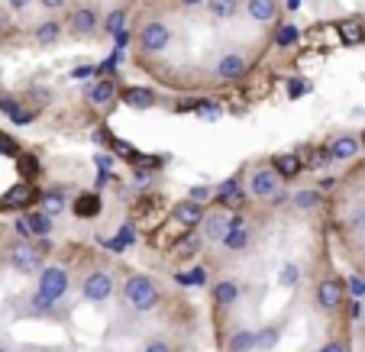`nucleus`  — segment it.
<instances>
[{
    "mask_svg": "<svg viewBox=\"0 0 365 352\" xmlns=\"http://www.w3.org/2000/svg\"><path fill=\"white\" fill-rule=\"evenodd\" d=\"M172 42H175V33H172V26H168L165 16L145 14L143 20H139V26H136V52L143 58L165 56L168 48H172Z\"/></svg>",
    "mask_w": 365,
    "mask_h": 352,
    "instance_id": "f257e3e1",
    "label": "nucleus"
},
{
    "mask_svg": "<svg viewBox=\"0 0 365 352\" xmlns=\"http://www.w3.org/2000/svg\"><path fill=\"white\" fill-rule=\"evenodd\" d=\"M159 297H162V291H159V281L155 278H149V275H126V281H123V304L130 307L133 314H149V311H155L159 307Z\"/></svg>",
    "mask_w": 365,
    "mask_h": 352,
    "instance_id": "f03ea898",
    "label": "nucleus"
},
{
    "mask_svg": "<svg viewBox=\"0 0 365 352\" xmlns=\"http://www.w3.org/2000/svg\"><path fill=\"white\" fill-rule=\"evenodd\" d=\"M7 262L14 271H20V275H39L42 269H46V249L36 246L33 239H16L10 242L7 249Z\"/></svg>",
    "mask_w": 365,
    "mask_h": 352,
    "instance_id": "7ed1b4c3",
    "label": "nucleus"
},
{
    "mask_svg": "<svg viewBox=\"0 0 365 352\" xmlns=\"http://www.w3.org/2000/svg\"><path fill=\"white\" fill-rule=\"evenodd\" d=\"M101 29H103V20L94 4H75V7H68L65 33H68L71 39H94Z\"/></svg>",
    "mask_w": 365,
    "mask_h": 352,
    "instance_id": "20e7f679",
    "label": "nucleus"
},
{
    "mask_svg": "<svg viewBox=\"0 0 365 352\" xmlns=\"http://www.w3.org/2000/svg\"><path fill=\"white\" fill-rule=\"evenodd\" d=\"M249 68H252V62H249V56L242 48H227V52H220L214 62V81L240 84V81H246Z\"/></svg>",
    "mask_w": 365,
    "mask_h": 352,
    "instance_id": "39448f33",
    "label": "nucleus"
},
{
    "mask_svg": "<svg viewBox=\"0 0 365 352\" xmlns=\"http://www.w3.org/2000/svg\"><path fill=\"white\" fill-rule=\"evenodd\" d=\"M246 191H249L252 200L269 204L272 194L282 191V178H278V172L269 165V162H255L252 172H249V178H246Z\"/></svg>",
    "mask_w": 365,
    "mask_h": 352,
    "instance_id": "423d86ee",
    "label": "nucleus"
},
{
    "mask_svg": "<svg viewBox=\"0 0 365 352\" xmlns=\"http://www.w3.org/2000/svg\"><path fill=\"white\" fill-rule=\"evenodd\" d=\"M71 288V275L65 265H46V269L39 271V278H36V291H39L42 297H46L48 304H58L65 294H68Z\"/></svg>",
    "mask_w": 365,
    "mask_h": 352,
    "instance_id": "0eeeda50",
    "label": "nucleus"
},
{
    "mask_svg": "<svg viewBox=\"0 0 365 352\" xmlns=\"http://www.w3.org/2000/svg\"><path fill=\"white\" fill-rule=\"evenodd\" d=\"M117 291V281L107 269H91L81 275V297L88 304H107Z\"/></svg>",
    "mask_w": 365,
    "mask_h": 352,
    "instance_id": "6e6552de",
    "label": "nucleus"
},
{
    "mask_svg": "<svg viewBox=\"0 0 365 352\" xmlns=\"http://www.w3.org/2000/svg\"><path fill=\"white\" fill-rule=\"evenodd\" d=\"M314 301H317V311L320 314H339V311H343L346 288H343V281H339V275L327 271V275L317 281V288H314Z\"/></svg>",
    "mask_w": 365,
    "mask_h": 352,
    "instance_id": "1a4fd4ad",
    "label": "nucleus"
},
{
    "mask_svg": "<svg viewBox=\"0 0 365 352\" xmlns=\"http://www.w3.org/2000/svg\"><path fill=\"white\" fill-rule=\"evenodd\" d=\"M14 229H16V239H46L48 233H52V217L46 214V210H26V214H20L14 220Z\"/></svg>",
    "mask_w": 365,
    "mask_h": 352,
    "instance_id": "9d476101",
    "label": "nucleus"
},
{
    "mask_svg": "<svg viewBox=\"0 0 365 352\" xmlns=\"http://www.w3.org/2000/svg\"><path fill=\"white\" fill-rule=\"evenodd\" d=\"M230 220H233V214H230V210L210 207L204 214V220H200V227H197L200 239H204L207 246H220L223 236H227V229H230Z\"/></svg>",
    "mask_w": 365,
    "mask_h": 352,
    "instance_id": "9b49d317",
    "label": "nucleus"
},
{
    "mask_svg": "<svg viewBox=\"0 0 365 352\" xmlns=\"http://www.w3.org/2000/svg\"><path fill=\"white\" fill-rule=\"evenodd\" d=\"M249 191H246V185H242L240 178H230V181H223L220 187H217V200H214V207H223V210H230V214H242V210L249 207Z\"/></svg>",
    "mask_w": 365,
    "mask_h": 352,
    "instance_id": "f8f14e48",
    "label": "nucleus"
},
{
    "mask_svg": "<svg viewBox=\"0 0 365 352\" xmlns=\"http://www.w3.org/2000/svg\"><path fill=\"white\" fill-rule=\"evenodd\" d=\"M249 242H252V229H249L246 214H233L230 229H227V236H223L220 246L227 249V252H233V256H240V252H246L249 249Z\"/></svg>",
    "mask_w": 365,
    "mask_h": 352,
    "instance_id": "ddd939ff",
    "label": "nucleus"
},
{
    "mask_svg": "<svg viewBox=\"0 0 365 352\" xmlns=\"http://www.w3.org/2000/svg\"><path fill=\"white\" fill-rule=\"evenodd\" d=\"M240 294H242V284L230 275L217 278L214 288H210V301H214L217 311H233V307L240 304Z\"/></svg>",
    "mask_w": 365,
    "mask_h": 352,
    "instance_id": "4468645a",
    "label": "nucleus"
},
{
    "mask_svg": "<svg viewBox=\"0 0 365 352\" xmlns=\"http://www.w3.org/2000/svg\"><path fill=\"white\" fill-rule=\"evenodd\" d=\"M117 97H120V88H117V81H113V78H97V81L84 90V100H88L91 107H97V110L113 107V100H117Z\"/></svg>",
    "mask_w": 365,
    "mask_h": 352,
    "instance_id": "2eb2a0df",
    "label": "nucleus"
},
{
    "mask_svg": "<svg viewBox=\"0 0 365 352\" xmlns=\"http://www.w3.org/2000/svg\"><path fill=\"white\" fill-rule=\"evenodd\" d=\"M204 214H207V207L194 197H185V200H178V204H172V217H175V223H181V229H197Z\"/></svg>",
    "mask_w": 365,
    "mask_h": 352,
    "instance_id": "dca6fc26",
    "label": "nucleus"
},
{
    "mask_svg": "<svg viewBox=\"0 0 365 352\" xmlns=\"http://www.w3.org/2000/svg\"><path fill=\"white\" fill-rule=\"evenodd\" d=\"M242 10L252 23L259 26H272V23L282 16V4L278 0H242Z\"/></svg>",
    "mask_w": 365,
    "mask_h": 352,
    "instance_id": "f3484780",
    "label": "nucleus"
},
{
    "mask_svg": "<svg viewBox=\"0 0 365 352\" xmlns=\"http://www.w3.org/2000/svg\"><path fill=\"white\" fill-rule=\"evenodd\" d=\"M359 152H362V143H359V136H352V133H339V136H333L330 145H327L330 162H352Z\"/></svg>",
    "mask_w": 365,
    "mask_h": 352,
    "instance_id": "a211bd4d",
    "label": "nucleus"
},
{
    "mask_svg": "<svg viewBox=\"0 0 365 352\" xmlns=\"http://www.w3.org/2000/svg\"><path fill=\"white\" fill-rule=\"evenodd\" d=\"M269 165L275 168L278 178H284V181H294L297 175L304 172V162H301V155H297V152H278V155H272Z\"/></svg>",
    "mask_w": 365,
    "mask_h": 352,
    "instance_id": "6ab92c4d",
    "label": "nucleus"
},
{
    "mask_svg": "<svg viewBox=\"0 0 365 352\" xmlns=\"http://www.w3.org/2000/svg\"><path fill=\"white\" fill-rule=\"evenodd\" d=\"M62 36H65V20H56V16H48V20L33 26V39L39 42V46H56Z\"/></svg>",
    "mask_w": 365,
    "mask_h": 352,
    "instance_id": "aec40b11",
    "label": "nucleus"
},
{
    "mask_svg": "<svg viewBox=\"0 0 365 352\" xmlns=\"http://www.w3.org/2000/svg\"><path fill=\"white\" fill-rule=\"evenodd\" d=\"M204 10L214 23H227V20H236V16H240L242 0H207Z\"/></svg>",
    "mask_w": 365,
    "mask_h": 352,
    "instance_id": "412c9836",
    "label": "nucleus"
},
{
    "mask_svg": "<svg viewBox=\"0 0 365 352\" xmlns=\"http://www.w3.org/2000/svg\"><path fill=\"white\" fill-rule=\"evenodd\" d=\"M200 246H204V239H200L197 229H181V239L172 246V256L187 262V259H194L200 252Z\"/></svg>",
    "mask_w": 365,
    "mask_h": 352,
    "instance_id": "4be33fe9",
    "label": "nucleus"
},
{
    "mask_svg": "<svg viewBox=\"0 0 365 352\" xmlns=\"http://www.w3.org/2000/svg\"><path fill=\"white\" fill-rule=\"evenodd\" d=\"M120 100L133 110H145V107H155V94L149 88H123L120 90Z\"/></svg>",
    "mask_w": 365,
    "mask_h": 352,
    "instance_id": "5701e85b",
    "label": "nucleus"
},
{
    "mask_svg": "<svg viewBox=\"0 0 365 352\" xmlns=\"http://www.w3.org/2000/svg\"><path fill=\"white\" fill-rule=\"evenodd\" d=\"M227 352H255V333L246 326H236L227 336Z\"/></svg>",
    "mask_w": 365,
    "mask_h": 352,
    "instance_id": "b1692460",
    "label": "nucleus"
},
{
    "mask_svg": "<svg viewBox=\"0 0 365 352\" xmlns=\"http://www.w3.org/2000/svg\"><path fill=\"white\" fill-rule=\"evenodd\" d=\"M126 16H130V14H126V7H117V10H110V14L103 16V33H107V36H113V39H120V36L126 33V29H123Z\"/></svg>",
    "mask_w": 365,
    "mask_h": 352,
    "instance_id": "393cba45",
    "label": "nucleus"
},
{
    "mask_svg": "<svg viewBox=\"0 0 365 352\" xmlns=\"http://www.w3.org/2000/svg\"><path fill=\"white\" fill-rule=\"evenodd\" d=\"M291 204H294L301 214H310V210H317L320 204H324V194H320V191H310V187H307V191H297L294 197H291Z\"/></svg>",
    "mask_w": 365,
    "mask_h": 352,
    "instance_id": "a878e982",
    "label": "nucleus"
},
{
    "mask_svg": "<svg viewBox=\"0 0 365 352\" xmlns=\"http://www.w3.org/2000/svg\"><path fill=\"white\" fill-rule=\"evenodd\" d=\"M33 197H36V191L26 185V181H20V185H16L14 191L4 194V207H23V204H29Z\"/></svg>",
    "mask_w": 365,
    "mask_h": 352,
    "instance_id": "bb28decb",
    "label": "nucleus"
},
{
    "mask_svg": "<svg viewBox=\"0 0 365 352\" xmlns=\"http://www.w3.org/2000/svg\"><path fill=\"white\" fill-rule=\"evenodd\" d=\"M339 36H343L346 46H356V42L365 39V26L359 20H343L339 23Z\"/></svg>",
    "mask_w": 365,
    "mask_h": 352,
    "instance_id": "cd10ccee",
    "label": "nucleus"
},
{
    "mask_svg": "<svg viewBox=\"0 0 365 352\" xmlns=\"http://www.w3.org/2000/svg\"><path fill=\"white\" fill-rule=\"evenodd\" d=\"M42 210H46L48 217H58L65 210V197H62V191H52V194H46L42 197Z\"/></svg>",
    "mask_w": 365,
    "mask_h": 352,
    "instance_id": "c85d7f7f",
    "label": "nucleus"
},
{
    "mask_svg": "<svg viewBox=\"0 0 365 352\" xmlns=\"http://www.w3.org/2000/svg\"><path fill=\"white\" fill-rule=\"evenodd\" d=\"M110 149H113V155H117V159H126V162H143L136 155V149H133V145H126L123 139H110Z\"/></svg>",
    "mask_w": 365,
    "mask_h": 352,
    "instance_id": "c756f323",
    "label": "nucleus"
},
{
    "mask_svg": "<svg viewBox=\"0 0 365 352\" xmlns=\"http://www.w3.org/2000/svg\"><path fill=\"white\" fill-rule=\"evenodd\" d=\"M304 168H320L324 162H330V155H327V149H307V155H301Z\"/></svg>",
    "mask_w": 365,
    "mask_h": 352,
    "instance_id": "7c9ffc66",
    "label": "nucleus"
},
{
    "mask_svg": "<svg viewBox=\"0 0 365 352\" xmlns=\"http://www.w3.org/2000/svg\"><path fill=\"white\" fill-rule=\"evenodd\" d=\"M75 214H81V217H94L97 214V197L94 194H84V197L75 200Z\"/></svg>",
    "mask_w": 365,
    "mask_h": 352,
    "instance_id": "2f4dec72",
    "label": "nucleus"
},
{
    "mask_svg": "<svg viewBox=\"0 0 365 352\" xmlns=\"http://www.w3.org/2000/svg\"><path fill=\"white\" fill-rule=\"evenodd\" d=\"M314 352H349V346H346V339L330 336V339H324V343H320Z\"/></svg>",
    "mask_w": 365,
    "mask_h": 352,
    "instance_id": "473e14b6",
    "label": "nucleus"
},
{
    "mask_svg": "<svg viewBox=\"0 0 365 352\" xmlns=\"http://www.w3.org/2000/svg\"><path fill=\"white\" fill-rule=\"evenodd\" d=\"M143 352H175V349H172V343H168V339H162V336H152V339H145Z\"/></svg>",
    "mask_w": 365,
    "mask_h": 352,
    "instance_id": "72a5a7b5",
    "label": "nucleus"
},
{
    "mask_svg": "<svg viewBox=\"0 0 365 352\" xmlns=\"http://www.w3.org/2000/svg\"><path fill=\"white\" fill-rule=\"evenodd\" d=\"M46 14H58V10H68L71 7V0H36Z\"/></svg>",
    "mask_w": 365,
    "mask_h": 352,
    "instance_id": "f704fd0d",
    "label": "nucleus"
},
{
    "mask_svg": "<svg viewBox=\"0 0 365 352\" xmlns=\"http://www.w3.org/2000/svg\"><path fill=\"white\" fill-rule=\"evenodd\" d=\"M284 204H291V194L284 191V187H282L278 194H272V197H269V207H272V210H282Z\"/></svg>",
    "mask_w": 365,
    "mask_h": 352,
    "instance_id": "c9c22d12",
    "label": "nucleus"
},
{
    "mask_svg": "<svg viewBox=\"0 0 365 352\" xmlns=\"http://www.w3.org/2000/svg\"><path fill=\"white\" fill-rule=\"evenodd\" d=\"M191 197H194V200H200V204H204V200H210V197H214V187H207V185H197V187H191Z\"/></svg>",
    "mask_w": 365,
    "mask_h": 352,
    "instance_id": "e433bc0d",
    "label": "nucleus"
},
{
    "mask_svg": "<svg viewBox=\"0 0 365 352\" xmlns=\"http://www.w3.org/2000/svg\"><path fill=\"white\" fill-rule=\"evenodd\" d=\"M207 0H172V7L175 10H200Z\"/></svg>",
    "mask_w": 365,
    "mask_h": 352,
    "instance_id": "4c0bfd02",
    "label": "nucleus"
},
{
    "mask_svg": "<svg viewBox=\"0 0 365 352\" xmlns=\"http://www.w3.org/2000/svg\"><path fill=\"white\" fill-rule=\"evenodd\" d=\"M29 4H33V0H7V7L14 10V14H23V10H29Z\"/></svg>",
    "mask_w": 365,
    "mask_h": 352,
    "instance_id": "58836bf2",
    "label": "nucleus"
},
{
    "mask_svg": "<svg viewBox=\"0 0 365 352\" xmlns=\"http://www.w3.org/2000/svg\"><path fill=\"white\" fill-rule=\"evenodd\" d=\"M94 75V68H91V65H84V68H75V78H91Z\"/></svg>",
    "mask_w": 365,
    "mask_h": 352,
    "instance_id": "ea45409f",
    "label": "nucleus"
},
{
    "mask_svg": "<svg viewBox=\"0 0 365 352\" xmlns=\"http://www.w3.org/2000/svg\"><path fill=\"white\" fill-rule=\"evenodd\" d=\"M7 26H10V23L4 20V16H0V42H4V36H7Z\"/></svg>",
    "mask_w": 365,
    "mask_h": 352,
    "instance_id": "a19ab883",
    "label": "nucleus"
},
{
    "mask_svg": "<svg viewBox=\"0 0 365 352\" xmlns=\"http://www.w3.org/2000/svg\"><path fill=\"white\" fill-rule=\"evenodd\" d=\"M359 143H362V149H365V130H362V136H359Z\"/></svg>",
    "mask_w": 365,
    "mask_h": 352,
    "instance_id": "79ce46f5",
    "label": "nucleus"
},
{
    "mask_svg": "<svg viewBox=\"0 0 365 352\" xmlns=\"http://www.w3.org/2000/svg\"><path fill=\"white\" fill-rule=\"evenodd\" d=\"M0 352H10V349H7V346H0Z\"/></svg>",
    "mask_w": 365,
    "mask_h": 352,
    "instance_id": "37998d69",
    "label": "nucleus"
}]
</instances>
